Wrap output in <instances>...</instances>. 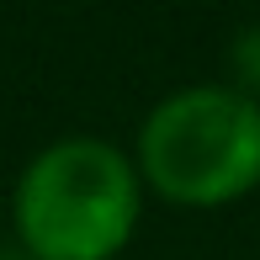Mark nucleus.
<instances>
[{
    "label": "nucleus",
    "mask_w": 260,
    "mask_h": 260,
    "mask_svg": "<svg viewBox=\"0 0 260 260\" xmlns=\"http://www.w3.org/2000/svg\"><path fill=\"white\" fill-rule=\"evenodd\" d=\"M138 175L175 207H229L260 186V101L239 85H186L138 127Z\"/></svg>",
    "instance_id": "obj_2"
},
{
    "label": "nucleus",
    "mask_w": 260,
    "mask_h": 260,
    "mask_svg": "<svg viewBox=\"0 0 260 260\" xmlns=\"http://www.w3.org/2000/svg\"><path fill=\"white\" fill-rule=\"evenodd\" d=\"M234 75H239V90H260V27H244L239 38H234Z\"/></svg>",
    "instance_id": "obj_3"
},
{
    "label": "nucleus",
    "mask_w": 260,
    "mask_h": 260,
    "mask_svg": "<svg viewBox=\"0 0 260 260\" xmlns=\"http://www.w3.org/2000/svg\"><path fill=\"white\" fill-rule=\"evenodd\" d=\"M144 218L138 159L106 138H58L27 159L11 223L38 260H117Z\"/></svg>",
    "instance_id": "obj_1"
}]
</instances>
